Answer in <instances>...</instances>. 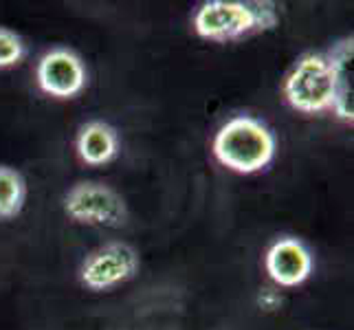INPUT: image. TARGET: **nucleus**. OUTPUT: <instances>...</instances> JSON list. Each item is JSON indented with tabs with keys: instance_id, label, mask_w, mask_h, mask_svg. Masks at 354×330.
Returning a JSON list of instances; mask_svg holds the SVG:
<instances>
[{
	"instance_id": "f257e3e1",
	"label": "nucleus",
	"mask_w": 354,
	"mask_h": 330,
	"mask_svg": "<svg viewBox=\"0 0 354 330\" xmlns=\"http://www.w3.org/2000/svg\"><path fill=\"white\" fill-rule=\"evenodd\" d=\"M218 163L238 174H255L271 165L277 139L262 119L238 115L216 132L212 143Z\"/></svg>"
},
{
	"instance_id": "f03ea898",
	"label": "nucleus",
	"mask_w": 354,
	"mask_h": 330,
	"mask_svg": "<svg viewBox=\"0 0 354 330\" xmlns=\"http://www.w3.org/2000/svg\"><path fill=\"white\" fill-rule=\"evenodd\" d=\"M279 14L273 3H240V0H209L194 14V31L203 40L231 42L253 33L273 31Z\"/></svg>"
},
{
	"instance_id": "7ed1b4c3",
	"label": "nucleus",
	"mask_w": 354,
	"mask_h": 330,
	"mask_svg": "<svg viewBox=\"0 0 354 330\" xmlns=\"http://www.w3.org/2000/svg\"><path fill=\"white\" fill-rule=\"evenodd\" d=\"M284 97L290 108L306 115L333 110V75L324 53H304L284 80Z\"/></svg>"
},
{
	"instance_id": "20e7f679",
	"label": "nucleus",
	"mask_w": 354,
	"mask_h": 330,
	"mask_svg": "<svg viewBox=\"0 0 354 330\" xmlns=\"http://www.w3.org/2000/svg\"><path fill=\"white\" fill-rule=\"evenodd\" d=\"M64 212L75 223L95 227H121L128 220L124 196L111 185L97 181L75 183L64 196Z\"/></svg>"
},
{
	"instance_id": "39448f33",
	"label": "nucleus",
	"mask_w": 354,
	"mask_h": 330,
	"mask_svg": "<svg viewBox=\"0 0 354 330\" xmlns=\"http://www.w3.org/2000/svg\"><path fill=\"white\" fill-rule=\"evenodd\" d=\"M139 253L128 242H106L84 258L80 282L91 291H111L139 273Z\"/></svg>"
},
{
	"instance_id": "423d86ee",
	"label": "nucleus",
	"mask_w": 354,
	"mask_h": 330,
	"mask_svg": "<svg viewBox=\"0 0 354 330\" xmlns=\"http://www.w3.org/2000/svg\"><path fill=\"white\" fill-rule=\"evenodd\" d=\"M35 80L44 95L55 100H73L86 89L88 71L80 53L68 46H55L40 57Z\"/></svg>"
},
{
	"instance_id": "0eeeda50",
	"label": "nucleus",
	"mask_w": 354,
	"mask_h": 330,
	"mask_svg": "<svg viewBox=\"0 0 354 330\" xmlns=\"http://www.w3.org/2000/svg\"><path fill=\"white\" fill-rule=\"evenodd\" d=\"M264 266L277 286H299L313 275L315 258L310 247L295 236H279L266 249Z\"/></svg>"
},
{
	"instance_id": "6e6552de",
	"label": "nucleus",
	"mask_w": 354,
	"mask_h": 330,
	"mask_svg": "<svg viewBox=\"0 0 354 330\" xmlns=\"http://www.w3.org/2000/svg\"><path fill=\"white\" fill-rule=\"evenodd\" d=\"M328 59V66H330V75H333V91H335V100H333V110L335 115L344 121V124H354V106H352V57H354V40L352 35L339 40L337 44L330 46V51L324 53Z\"/></svg>"
},
{
	"instance_id": "1a4fd4ad",
	"label": "nucleus",
	"mask_w": 354,
	"mask_h": 330,
	"mask_svg": "<svg viewBox=\"0 0 354 330\" xmlns=\"http://www.w3.org/2000/svg\"><path fill=\"white\" fill-rule=\"evenodd\" d=\"M121 148L119 132L108 121L93 119L77 132L75 150L86 165H106L117 158Z\"/></svg>"
},
{
	"instance_id": "9d476101",
	"label": "nucleus",
	"mask_w": 354,
	"mask_h": 330,
	"mask_svg": "<svg viewBox=\"0 0 354 330\" xmlns=\"http://www.w3.org/2000/svg\"><path fill=\"white\" fill-rule=\"evenodd\" d=\"M27 201V181L18 169L0 165V218H14Z\"/></svg>"
},
{
	"instance_id": "9b49d317",
	"label": "nucleus",
	"mask_w": 354,
	"mask_h": 330,
	"mask_svg": "<svg viewBox=\"0 0 354 330\" xmlns=\"http://www.w3.org/2000/svg\"><path fill=\"white\" fill-rule=\"evenodd\" d=\"M27 55V44L16 31L0 27V68L20 64Z\"/></svg>"
}]
</instances>
